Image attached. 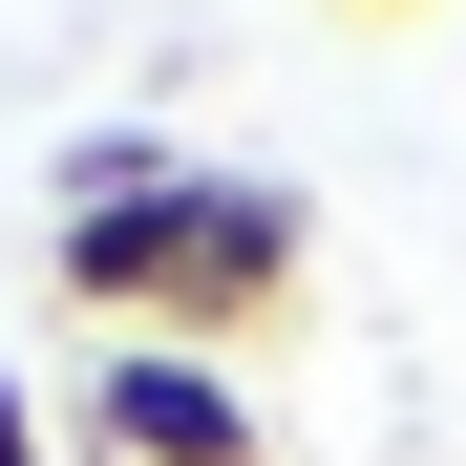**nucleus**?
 <instances>
[{
    "instance_id": "nucleus-1",
    "label": "nucleus",
    "mask_w": 466,
    "mask_h": 466,
    "mask_svg": "<svg viewBox=\"0 0 466 466\" xmlns=\"http://www.w3.org/2000/svg\"><path fill=\"white\" fill-rule=\"evenodd\" d=\"M297 276H319V191L297 170H212V148L170 127H86L64 148V319L86 339H276Z\"/></svg>"
},
{
    "instance_id": "nucleus-2",
    "label": "nucleus",
    "mask_w": 466,
    "mask_h": 466,
    "mask_svg": "<svg viewBox=\"0 0 466 466\" xmlns=\"http://www.w3.org/2000/svg\"><path fill=\"white\" fill-rule=\"evenodd\" d=\"M86 466H255V381L191 360V339H86V381L43 403Z\"/></svg>"
},
{
    "instance_id": "nucleus-3",
    "label": "nucleus",
    "mask_w": 466,
    "mask_h": 466,
    "mask_svg": "<svg viewBox=\"0 0 466 466\" xmlns=\"http://www.w3.org/2000/svg\"><path fill=\"white\" fill-rule=\"evenodd\" d=\"M0 466H64V424H43V381L0 360Z\"/></svg>"
}]
</instances>
